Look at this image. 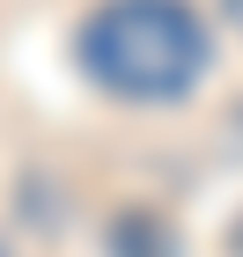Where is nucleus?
Instances as JSON below:
<instances>
[{
  "mask_svg": "<svg viewBox=\"0 0 243 257\" xmlns=\"http://www.w3.org/2000/svg\"><path fill=\"white\" fill-rule=\"evenodd\" d=\"M221 15H228V22H236V30H243V0H221Z\"/></svg>",
  "mask_w": 243,
  "mask_h": 257,
  "instance_id": "7ed1b4c3",
  "label": "nucleus"
},
{
  "mask_svg": "<svg viewBox=\"0 0 243 257\" xmlns=\"http://www.w3.org/2000/svg\"><path fill=\"white\" fill-rule=\"evenodd\" d=\"M81 66L118 103H177L214 66V37L192 0H103L81 30Z\"/></svg>",
  "mask_w": 243,
  "mask_h": 257,
  "instance_id": "f257e3e1",
  "label": "nucleus"
},
{
  "mask_svg": "<svg viewBox=\"0 0 243 257\" xmlns=\"http://www.w3.org/2000/svg\"><path fill=\"white\" fill-rule=\"evenodd\" d=\"M111 257H177V235H170V220L133 206V213L111 220Z\"/></svg>",
  "mask_w": 243,
  "mask_h": 257,
  "instance_id": "f03ea898",
  "label": "nucleus"
},
{
  "mask_svg": "<svg viewBox=\"0 0 243 257\" xmlns=\"http://www.w3.org/2000/svg\"><path fill=\"white\" fill-rule=\"evenodd\" d=\"M0 257H8V250H0Z\"/></svg>",
  "mask_w": 243,
  "mask_h": 257,
  "instance_id": "20e7f679",
  "label": "nucleus"
}]
</instances>
